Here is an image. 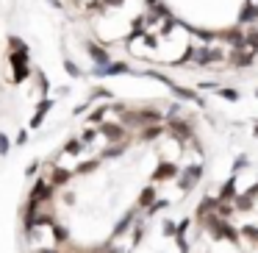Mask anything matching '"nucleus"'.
Wrapping results in <instances>:
<instances>
[{"instance_id":"obj_6","label":"nucleus","mask_w":258,"mask_h":253,"mask_svg":"<svg viewBox=\"0 0 258 253\" xmlns=\"http://www.w3.org/2000/svg\"><path fill=\"white\" fill-rule=\"evenodd\" d=\"M86 50H89V56L95 59L97 67H106V64L111 62V59H108V50H103V47L95 45V42H89V45H86Z\"/></svg>"},{"instance_id":"obj_15","label":"nucleus","mask_w":258,"mask_h":253,"mask_svg":"<svg viewBox=\"0 0 258 253\" xmlns=\"http://www.w3.org/2000/svg\"><path fill=\"white\" fill-rule=\"evenodd\" d=\"M189 228H191V220L183 217V220L178 223V234H189Z\"/></svg>"},{"instance_id":"obj_8","label":"nucleus","mask_w":258,"mask_h":253,"mask_svg":"<svg viewBox=\"0 0 258 253\" xmlns=\"http://www.w3.org/2000/svg\"><path fill=\"white\" fill-rule=\"evenodd\" d=\"M239 234L244 242H250V247H258V225L244 223V225H239Z\"/></svg>"},{"instance_id":"obj_21","label":"nucleus","mask_w":258,"mask_h":253,"mask_svg":"<svg viewBox=\"0 0 258 253\" xmlns=\"http://www.w3.org/2000/svg\"><path fill=\"white\" fill-rule=\"evenodd\" d=\"M255 97H258V89H255Z\"/></svg>"},{"instance_id":"obj_14","label":"nucleus","mask_w":258,"mask_h":253,"mask_svg":"<svg viewBox=\"0 0 258 253\" xmlns=\"http://www.w3.org/2000/svg\"><path fill=\"white\" fill-rule=\"evenodd\" d=\"M247 164H250V159H247V156H239V159L233 162V173H239V170H244Z\"/></svg>"},{"instance_id":"obj_18","label":"nucleus","mask_w":258,"mask_h":253,"mask_svg":"<svg viewBox=\"0 0 258 253\" xmlns=\"http://www.w3.org/2000/svg\"><path fill=\"white\" fill-rule=\"evenodd\" d=\"M36 253H58L56 247H42V250H36Z\"/></svg>"},{"instance_id":"obj_20","label":"nucleus","mask_w":258,"mask_h":253,"mask_svg":"<svg viewBox=\"0 0 258 253\" xmlns=\"http://www.w3.org/2000/svg\"><path fill=\"white\" fill-rule=\"evenodd\" d=\"M255 45H258V34H255Z\"/></svg>"},{"instance_id":"obj_11","label":"nucleus","mask_w":258,"mask_h":253,"mask_svg":"<svg viewBox=\"0 0 258 253\" xmlns=\"http://www.w3.org/2000/svg\"><path fill=\"white\" fill-rule=\"evenodd\" d=\"M84 145H86L84 139H70V142H67V147H64V153H70V156H78Z\"/></svg>"},{"instance_id":"obj_4","label":"nucleus","mask_w":258,"mask_h":253,"mask_svg":"<svg viewBox=\"0 0 258 253\" xmlns=\"http://www.w3.org/2000/svg\"><path fill=\"white\" fill-rule=\"evenodd\" d=\"M156 200H158L156 184H147L145 189L139 192V200H136V209H145V212H147V209H150V206H153V203H156Z\"/></svg>"},{"instance_id":"obj_10","label":"nucleus","mask_w":258,"mask_h":253,"mask_svg":"<svg viewBox=\"0 0 258 253\" xmlns=\"http://www.w3.org/2000/svg\"><path fill=\"white\" fill-rule=\"evenodd\" d=\"M217 95L219 97H222V100H230V103H236V100H239V92H236L233 89V86H219V89H217Z\"/></svg>"},{"instance_id":"obj_5","label":"nucleus","mask_w":258,"mask_h":253,"mask_svg":"<svg viewBox=\"0 0 258 253\" xmlns=\"http://www.w3.org/2000/svg\"><path fill=\"white\" fill-rule=\"evenodd\" d=\"M134 225H136V209H131V212L125 214V217L119 220L117 225H114V234H111V236H114V239H119V236H122L125 231H131Z\"/></svg>"},{"instance_id":"obj_9","label":"nucleus","mask_w":258,"mask_h":253,"mask_svg":"<svg viewBox=\"0 0 258 253\" xmlns=\"http://www.w3.org/2000/svg\"><path fill=\"white\" fill-rule=\"evenodd\" d=\"M70 178H73V170H61V167H56V170H53L50 184H53V186H64Z\"/></svg>"},{"instance_id":"obj_2","label":"nucleus","mask_w":258,"mask_h":253,"mask_svg":"<svg viewBox=\"0 0 258 253\" xmlns=\"http://www.w3.org/2000/svg\"><path fill=\"white\" fill-rule=\"evenodd\" d=\"M180 175V164L178 162H167V159H161V164L156 167V173H153V184H158V181H178Z\"/></svg>"},{"instance_id":"obj_7","label":"nucleus","mask_w":258,"mask_h":253,"mask_svg":"<svg viewBox=\"0 0 258 253\" xmlns=\"http://www.w3.org/2000/svg\"><path fill=\"white\" fill-rule=\"evenodd\" d=\"M50 109H53V100H50V97H45V100L39 103V109H36V114L31 117V128H39V125L45 123V114L50 112Z\"/></svg>"},{"instance_id":"obj_12","label":"nucleus","mask_w":258,"mask_h":253,"mask_svg":"<svg viewBox=\"0 0 258 253\" xmlns=\"http://www.w3.org/2000/svg\"><path fill=\"white\" fill-rule=\"evenodd\" d=\"M97 164H100V159H92V162H81L78 167H75V173H78V175L92 173V170H97Z\"/></svg>"},{"instance_id":"obj_13","label":"nucleus","mask_w":258,"mask_h":253,"mask_svg":"<svg viewBox=\"0 0 258 253\" xmlns=\"http://www.w3.org/2000/svg\"><path fill=\"white\" fill-rule=\"evenodd\" d=\"M161 231H164V236H178V223H175V220H164L161 223Z\"/></svg>"},{"instance_id":"obj_16","label":"nucleus","mask_w":258,"mask_h":253,"mask_svg":"<svg viewBox=\"0 0 258 253\" xmlns=\"http://www.w3.org/2000/svg\"><path fill=\"white\" fill-rule=\"evenodd\" d=\"M6 153H9V136L0 134V156H6Z\"/></svg>"},{"instance_id":"obj_1","label":"nucleus","mask_w":258,"mask_h":253,"mask_svg":"<svg viewBox=\"0 0 258 253\" xmlns=\"http://www.w3.org/2000/svg\"><path fill=\"white\" fill-rule=\"evenodd\" d=\"M203 173H206L203 162H189V164H183V167H180V175H178V192H180V195H189V192L203 181Z\"/></svg>"},{"instance_id":"obj_19","label":"nucleus","mask_w":258,"mask_h":253,"mask_svg":"<svg viewBox=\"0 0 258 253\" xmlns=\"http://www.w3.org/2000/svg\"><path fill=\"white\" fill-rule=\"evenodd\" d=\"M252 136H255V139H258V123H255V131H252Z\"/></svg>"},{"instance_id":"obj_3","label":"nucleus","mask_w":258,"mask_h":253,"mask_svg":"<svg viewBox=\"0 0 258 253\" xmlns=\"http://www.w3.org/2000/svg\"><path fill=\"white\" fill-rule=\"evenodd\" d=\"M50 195H53V184H50V181H45V178H39V181L34 184V192H31V200L45 203V200H50Z\"/></svg>"},{"instance_id":"obj_17","label":"nucleus","mask_w":258,"mask_h":253,"mask_svg":"<svg viewBox=\"0 0 258 253\" xmlns=\"http://www.w3.org/2000/svg\"><path fill=\"white\" fill-rule=\"evenodd\" d=\"M64 67H67V73H70V75H73V78H78V75H81V70H78V67H75V64H73V62H64Z\"/></svg>"}]
</instances>
